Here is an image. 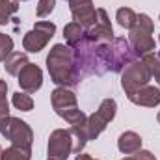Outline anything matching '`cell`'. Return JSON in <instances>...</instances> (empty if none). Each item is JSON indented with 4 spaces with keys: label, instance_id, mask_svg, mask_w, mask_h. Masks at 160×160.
<instances>
[{
    "label": "cell",
    "instance_id": "cell-1",
    "mask_svg": "<svg viewBox=\"0 0 160 160\" xmlns=\"http://www.w3.org/2000/svg\"><path fill=\"white\" fill-rule=\"evenodd\" d=\"M71 48L78 80L88 75H104L108 71V43H95L84 36V39Z\"/></svg>",
    "mask_w": 160,
    "mask_h": 160
},
{
    "label": "cell",
    "instance_id": "cell-2",
    "mask_svg": "<svg viewBox=\"0 0 160 160\" xmlns=\"http://www.w3.org/2000/svg\"><path fill=\"white\" fill-rule=\"evenodd\" d=\"M47 69L50 80L56 86L62 88H73L80 84L77 77V69H75V56H73V48L69 45H54L47 56Z\"/></svg>",
    "mask_w": 160,
    "mask_h": 160
},
{
    "label": "cell",
    "instance_id": "cell-3",
    "mask_svg": "<svg viewBox=\"0 0 160 160\" xmlns=\"http://www.w3.org/2000/svg\"><path fill=\"white\" fill-rule=\"evenodd\" d=\"M50 102H52V108L54 112L65 119L71 127L73 125H84L88 116L78 108V102H77V95L69 89V88H62L58 86L52 93H50Z\"/></svg>",
    "mask_w": 160,
    "mask_h": 160
},
{
    "label": "cell",
    "instance_id": "cell-4",
    "mask_svg": "<svg viewBox=\"0 0 160 160\" xmlns=\"http://www.w3.org/2000/svg\"><path fill=\"white\" fill-rule=\"evenodd\" d=\"M153 30H155V24H153L149 15H145V13L136 15V22L130 28V39L128 41L140 56H145V54L155 50Z\"/></svg>",
    "mask_w": 160,
    "mask_h": 160
},
{
    "label": "cell",
    "instance_id": "cell-5",
    "mask_svg": "<svg viewBox=\"0 0 160 160\" xmlns=\"http://www.w3.org/2000/svg\"><path fill=\"white\" fill-rule=\"evenodd\" d=\"M153 78V69L151 63L142 56L140 60L132 62L130 65H127L121 71V88L125 89V93H132L143 86L149 84V80Z\"/></svg>",
    "mask_w": 160,
    "mask_h": 160
},
{
    "label": "cell",
    "instance_id": "cell-6",
    "mask_svg": "<svg viewBox=\"0 0 160 160\" xmlns=\"http://www.w3.org/2000/svg\"><path fill=\"white\" fill-rule=\"evenodd\" d=\"M142 56L132 48L130 41L125 38H114L112 43H108V71L121 73L127 65L140 60Z\"/></svg>",
    "mask_w": 160,
    "mask_h": 160
},
{
    "label": "cell",
    "instance_id": "cell-7",
    "mask_svg": "<svg viewBox=\"0 0 160 160\" xmlns=\"http://www.w3.org/2000/svg\"><path fill=\"white\" fill-rule=\"evenodd\" d=\"M116 110H118V104H116L114 99H104L101 102L99 110L95 114H91L86 119V123L82 125V128H84V132L88 136V142L99 138V134L106 128V125L116 118Z\"/></svg>",
    "mask_w": 160,
    "mask_h": 160
},
{
    "label": "cell",
    "instance_id": "cell-8",
    "mask_svg": "<svg viewBox=\"0 0 160 160\" xmlns=\"http://www.w3.org/2000/svg\"><path fill=\"white\" fill-rule=\"evenodd\" d=\"M0 134L6 136L11 142V145H17V147L32 151L34 130L30 128V125L26 121L19 119V118H9V119L4 121V125L0 127Z\"/></svg>",
    "mask_w": 160,
    "mask_h": 160
},
{
    "label": "cell",
    "instance_id": "cell-9",
    "mask_svg": "<svg viewBox=\"0 0 160 160\" xmlns=\"http://www.w3.org/2000/svg\"><path fill=\"white\" fill-rule=\"evenodd\" d=\"M56 34V24L48 22V21H38L36 26L24 34L22 38V47L28 52H39L47 47V43L50 41V38H54Z\"/></svg>",
    "mask_w": 160,
    "mask_h": 160
},
{
    "label": "cell",
    "instance_id": "cell-10",
    "mask_svg": "<svg viewBox=\"0 0 160 160\" xmlns=\"http://www.w3.org/2000/svg\"><path fill=\"white\" fill-rule=\"evenodd\" d=\"M48 160H67L73 153V138L65 128H56L48 136Z\"/></svg>",
    "mask_w": 160,
    "mask_h": 160
},
{
    "label": "cell",
    "instance_id": "cell-11",
    "mask_svg": "<svg viewBox=\"0 0 160 160\" xmlns=\"http://www.w3.org/2000/svg\"><path fill=\"white\" fill-rule=\"evenodd\" d=\"M86 38L95 41V43H112L114 30H112V24H110L106 9H102V8L97 9V21H95V24L91 28L86 30Z\"/></svg>",
    "mask_w": 160,
    "mask_h": 160
},
{
    "label": "cell",
    "instance_id": "cell-12",
    "mask_svg": "<svg viewBox=\"0 0 160 160\" xmlns=\"http://www.w3.org/2000/svg\"><path fill=\"white\" fill-rule=\"evenodd\" d=\"M69 9L75 19L84 30L91 28L97 21V9L93 6V0H69Z\"/></svg>",
    "mask_w": 160,
    "mask_h": 160
},
{
    "label": "cell",
    "instance_id": "cell-13",
    "mask_svg": "<svg viewBox=\"0 0 160 160\" xmlns=\"http://www.w3.org/2000/svg\"><path fill=\"white\" fill-rule=\"evenodd\" d=\"M19 77V86L22 91L26 93H36L43 86V71L36 63H28L24 65V69L17 75Z\"/></svg>",
    "mask_w": 160,
    "mask_h": 160
},
{
    "label": "cell",
    "instance_id": "cell-14",
    "mask_svg": "<svg viewBox=\"0 0 160 160\" xmlns=\"http://www.w3.org/2000/svg\"><path fill=\"white\" fill-rule=\"evenodd\" d=\"M130 102L138 104V106H147V108H155L160 104V89L155 88V86H143L132 93L127 95Z\"/></svg>",
    "mask_w": 160,
    "mask_h": 160
},
{
    "label": "cell",
    "instance_id": "cell-15",
    "mask_svg": "<svg viewBox=\"0 0 160 160\" xmlns=\"http://www.w3.org/2000/svg\"><path fill=\"white\" fill-rule=\"evenodd\" d=\"M118 147H119V151L123 155H134V153H138L142 149V138L134 130H127L119 136Z\"/></svg>",
    "mask_w": 160,
    "mask_h": 160
},
{
    "label": "cell",
    "instance_id": "cell-16",
    "mask_svg": "<svg viewBox=\"0 0 160 160\" xmlns=\"http://www.w3.org/2000/svg\"><path fill=\"white\" fill-rule=\"evenodd\" d=\"M30 62H28V56H26V52H19V50H13L8 58H6V62H4V67H6V71L9 73V75H19L22 69H24V65H28Z\"/></svg>",
    "mask_w": 160,
    "mask_h": 160
},
{
    "label": "cell",
    "instance_id": "cell-17",
    "mask_svg": "<svg viewBox=\"0 0 160 160\" xmlns=\"http://www.w3.org/2000/svg\"><path fill=\"white\" fill-rule=\"evenodd\" d=\"M84 36H86V30L80 26L78 22H69L63 28V38H65L69 47H75L77 43H80V41L84 39Z\"/></svg>",
    "mask_w": 160,
    "mask_h": 160
},
{
    "label": "cell",
    "instance_id": "cell-18",
    "mask_svg": "<svg viewBox=\"0 0 160 160\" xmlns=\"http://www.w3.org/2000/svg\"><path fill=\"white\" fill-rule=\"evenodd\" d=\"M69 132H71V138H73V153L78 155V153H82V149L88 143V136H86L82 125H73L69 128Z\"/></svg>",
    "mask_w": 160,
    "mask_h": 160
},
{
    "label": "cell",
    "instance_id": "cell-19",
    "mask_svg": "<svg viewBox=\"0 0 160 160\" xmlns=\"http://www.w3.org/2000/svg\"><path fill=\"white\" fill-rule=\"evenodd\" d=\"M30 157H32L30 149H22V147L11 145V147L2 151V158L0 160H30Z\"/></svg>",
    "mask_w": 160,
    "mask_h": 160
},
{
    "label": "cell",
    "instance_id": "cell-20",
    "mask_svg": "<svg viewBox=\"0 0 160 160\" xmlns=\"http://www.w3.org/2000/svg\"><path fill=\"white\" fill-rule=\"evenodd\" d=\"M17 9H19V0H0V24H8Z\"/></svg>",
    "mask_w": 160,
    "mask_h": 160
},
{
    "label": "cell",
    "instance_id": "cell-21",
    "mask_svg": "<svg viewBox=\"0 0 160 160\" xmlns=\"http://www.w3.org/2000/svg\"><path fill=\"white\" fill-rule=\"evenodd\" d=\"M13 106L21 112H30L34 108V101L26 91H15L13 93Z\"/></svg>",
    "mask_w": 160,
    "mask_h": 160
},
{
    "label": "cell",
    "instance_id": "cell-22",
    "mask_svg": "<svg viewBox=\"0 0 160 160\" xmlns=\"http://www.w3.org/2000/svg\"><path fill=\"white\" fill-rule=\"evenodd\" d=\"M116 19H118V22H119L121 28L130 30V28L134 26V22H136V13H134L130 8H119L118 13H116Z\"/></svg>",
    "mask_w": 160,
    "mask_h": 160
},
{
    "label": "cell",
    "instance_id": "cell-23",
    "mask_svg": "<svg viewBox=\"0 0 160 160\" xmlns=\"http://www.w3.org/2000/svg\"><path fill=\"white\" fill-rule=\"evenodd\" d=\"M6 93H8V84L4 80H0V127L4 125V121L9 119V104H8V99H6Z\"/></svg>",
    "mask_w": 160,
    "mask_h": 160
},
{
    "label": "cell",
    "instance_id": "cell-24",
    "mask_svg": "<svg viewBox=\"0 0 160 160\" xmlns=\"http://www.w3.org/2000/svg\"><path fill=\"white\" fill-rule=\"evenodd\" d=\"M143 58H145V60L151 63V69H153V77H155V80L158 82V86H160V50H153V52L145 54Z\"/></svg>",
    "mask_w": 160,
    "mask_h": 160
},
{
    "label": "cell",
    "instance_id": "cell-25",
    "mask_svg": "<svg viewBox=\"0 0 160 160\" xmlns=\"http://www.w3.org/2000/svg\"><path fill=\"white\" fill-rule=\"evenodd\" d=\"M13 52V39L0 32V62H6V58Z\"/></svg>",
    "mask_w": 160,
    "mask_h": 160
},
{
    "label": "cell",
    "instance_id": "cell-26",
    "mask_svg": "<svg viewBox=\"0 0 160 160\" xmlns=\"http://www.w3.org/2000/svg\"><path fill=\"white\" fill-rule=\"evenodd\" d=\"M54 6H56V0H39L38 2V17H48L52 11H54Z\"/></svg>",
    "mask_w": 160,
    "mask_h": 160
},
{
    "label": "cell",
    "instance_id": "cell-27",
    "mask_svg": "<svg viewBox=\"0 0 160 160\" xmlns=\"http://www.w3.org/2000/svg\"><path fill=\"white\" fill-rule=\"evenodd\" d=\"M134 157H136V160H157L151 151H142V149L138 153H134Z\"/></svg>",
    "mask_w": 160,
    "mask_h": 160
},
{
    "label": "cell",
    "instance_id": "cell-28",
    "mask_svg": "<svg viewBox=\"0 0 160 160\" xmlns=\"http://www.w3.org/2000/svg\"><path fill=\"white\" fill-rule=\"evenodd\" d=\"M75 160H97V158H91L89 155H84V153H78V155H77V158H75Z\"/></svg>",
    "mask_w": 160,
    "mask_h": 160
},
{
    "label": "cell",
    "instance_id": "cell-29",
    "mask_svg": "<svg viewBox=\"0 0 160 160\" xmlns=\"http://www.w3.org/2000/svg\"><path fill=\"white\" fill-rule=\"evenodd\" d=\"M123 160H136V157H134V155H132V157H125Z\"/></svg>",
    "mask_w": 160,
    "mask_h": 160
},
{
    "label": "cell",
    "instance_id": "cell-30",
    "mask_svg": "<svg viewBox=\"0 0 160 160\" xmlns=\"http://www.w3.org/2000/svg\"><path fill=\"white\" fill-rule=\"evenodd\" d=\"M157 121H158V125H160V112H158V116H157Z\"/></svg>",
    "mask_w": 160,
    "mask_h": 160
},
{
    "label": "cell",
    "instance_id": "cell-31",
    "mask_svg": "<svg viewBox=\"0 0 160 160\" xmlns=\"http://www.w3.org/2000/svg\"><path fill=\"white\" fill-rule=\"evenodd\" d=\"M0 158H2V147H0Z\"/></svg>",
    "mask_w": 160,
    "mask_h": 160
},
{
    "label": "cell",
    "instance_id": "cell-32",
    "mask_svg": "<svg viewBox=\"0 0 160 160\" xmlns=\"http://www.w3.org/2000/svg\"><path fill=\"white\" fill-rule=\"evenodd\" d=\"M19 2H24V0H19Z\"/></svg>",
    "mask_w": 160,
    "mask_h": 160
},
{
    "label": "cell",
    "instance_id": "cell-33",
    "mask_svg": "<svg viewBox=\"0 0 160 160\" xmlns=\"http://www.w3.org/2000/svg\"><path fill=\"white\" fill-rule=\"evenodd\" d=\"M158 41H160V36H158Z\"/></svg>",
    "mask_w": 160,
    "mask_h": 160
}]
</instances>
